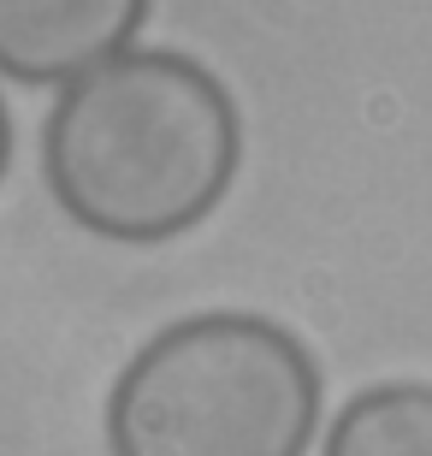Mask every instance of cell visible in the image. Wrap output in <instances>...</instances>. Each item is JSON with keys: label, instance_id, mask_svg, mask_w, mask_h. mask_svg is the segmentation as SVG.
<instances>
[{"label": "cell", "instance_id": "cell-1", "mask_svg": "<svg viewBox=\"0 0 432 456\" xmlns=\"http://www.w3.org/2000/svg\"><path fill=\"white\" fill-rule=\"evenodd\" d=\"M243 118L208 66L125 48L60 89L42 131L48 196L107 243H172L225 202Z\"/></svg>", "mask_w": 432, "mask_h": 456}, {"label": "cell", "instance_id": "cell-5", "mask_svg": "<svg viewBox=\"0 0 432 456\" xmlns=\"http://www.w3.org/2000/svg\"><path fill=\"white\" fill-rule=\"evenodd\" d=\"M6 160H12V125H6V107H0V178H6Z\"/></svg>", "mask_w": 432, "mask_h": 456}, {"label": "cell", "instance_id": "cell-4", "mask_svg": "<svg viewBox=\"0 0 432 456\" xmlns=\"http://www.w3.org/2000/svg\"><path fill=\"white\" fill-rule=\"evenodd\" d=\"M320 456H432V386L391 379L355 391Z\"/></svg>", "mask_w": 432, "mask_h": 456}, {"label": "cell", "instance_id": "cell-3", "mask_svg": "<svg viewBox=\"0 0 432 456\" xmlns=\"http://www.w3.org/2000/svg\"><path fill=\"white\" fill-rule=\"evenodd\" d=\"M149 0H0V71L12 84H77L143 30Z\"/></svg>", "mask_w": 432, "mask_h": 456}, {"label": "cell", "instance_id": "cell-2", "mask_svg": "<svg viewBox=\"0 0 432 456\" xmlns=\"http://www.w3.org/2000/svg\"><path fill=\"white\" fill-rule=\"evenodd\" d=\"M320 368L266 314H190L131 355L107 397L113 456H302Z\"/></svg>", "mask_w": 432, "mask_h": 456}]
</instances>
